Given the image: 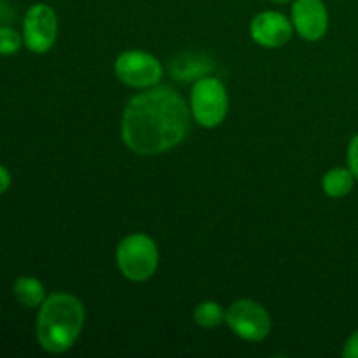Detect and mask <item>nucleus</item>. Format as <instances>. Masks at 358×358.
Wrapping results in <instances>:
<instances>
[{
    "mask_svg": "<svg viewBox=\"0 0 358 358\" xmlns=\"http://www.w3.org/2000/svg\"><path fill=\"white\" fill-rule=\"evenodd\" d=\"M227 93L226 86L217 77H199L191 91V112L196 121L205 128H215L226 119Z\"/></svg>",
    "mask_w": 358,
    "mask_h": 358,
    "instance_id": "20e7f679",
    "label": "nucleus"
},
{
    "mask_svg": "<svg viewBox=\"0 0 358 358\" xmlns=\"http://www.w3.org/2000/svg\"><path fill=\"white\" fill-rule=\"evenodd\" d=\"M84 317V306L76 296L65 292L49 296L38 311V345L49 353H63L70 350L79 339Z\"/></svg>",
    "mask_w": 358,
    "mask_h": 358,
    "instance_id": "f03ea898",
    "label": "nucleus"
},
{
    "mask_svg": "<svg viewBox=\"0 0 358 358\" xmlns=\"http://www.w3.org/2000/svg\"><path fill=\"white\" fill-rule=\"evenodd\" d=\"M292 21L304 41H320L329 28L327 7L322 0H296L292 6Z\"/></svg>",
    "mask_w": 358,
    "mask_h": 358,
    "instance_id": "6e6552de",
    "label": "nucleus"
},
{
    "mask_svg": "<svg viewBox=\"0 0 358 358\" xmlns=\"http://www.w3.org/2000/svg\"><path fill=\"white\" fill-rule=\"evenodd\" d=\"M250 34L252 38L264 48H280L292 37V23L282 13L264 10L254 17Z\"/></svg>",
    "mask_w": 358,
    "mask_h": 358,
    "instance_id": "1a4fd4ad",
    "label": "nucleus"
},
{
    "mask_svg": "<svg viewBox=\"0 0 358 358\" xmlns=\"http://www.w3.org/2000/svg\"><path fill=\"white\" fill-rule=\"evenodd\" d=\"M343 357L345 358H358V331L353 332L345 343L343 348Z\"/></svg>",
    "mask_w": 358,
    "mask_h": 358,
    "instance_id": "dca6fc26",
    "label": "nucleus"
},
{
    "mask_svg": "<svg viewBox=\"0 0 358 358\" xmlns=\"http://www.w3.org/2000/svg\"><path fill=\"white\" fill-rule=\"evenodd\" d=\"M117 266L131 282H145L156 273L159 254L152 238L135 233L126 236L115 252Z\"/></svg>",
    "mask_w": 358,
    "mask_h": 358,
    "instance_id": "7ed1b4c3",
    "label": "nucleus"
},
{
    "mask_svg": "<svg viewBox=\"0 0 358 358\" xmlns=\"http://www.w3.org/2000/svg\"><path fill=\"white\" fill-rule=\"evenodd\" d=\"M226 322L231 331L245 341H262L271 332L269 313L261 304L250 299L234 301L226 311Z\"/></svg>",
    "mask_w": 358,
    "mask_h": 358,
    "instance_id": "39448f33",
    "label": "nucleus"
},
{
    "mask_svg": "<svg viewBox=\"0 0 358 358\" xmlns=\"http://www.w3.org/2000/svg\"><path fill=\"white\" fill-rule=\"evenodd\" d=\"M21 37L16 30L9 27H0V55L9 56L20 51Z\"/></svg>",
    "mask_w": 358,
    "mask_h": 358,
    "instance_id": "4468645a",
    "label": "nucleus"
},
{
    "mask_svg": "<svg viewBox=\"0 0 358 358\" xmlns=\"http://www.w3.org/2000/svg\"><path fill=\"white\" fill-rule=\"evenodd\" d=\"M191 112L184 98L168 86H152L126 105L121 135L128 149L142 156L173 149L187 136Z\"/></svg>",
    "mask_w": 358,
    "mask_h": 358,
    "instance_id": "f257e3e1",
    "label": "nucleus"
},
{
    "mask_svg": "<svg viewBox=\"0 0 358 358\" xmlns=\"http://www.w3.org/2000/svg\"><path fill=\"white\" fill-rule=\"evenodd\" d=\"M14 296L23 306L37 308L45 301L44 285L37 278L31 276H21L14 282Z\"/></svg>",
    "mask_w": 358,
    "mask_h": 358,
    "instance_id": "9b49d317",
    "label": "nucleus"
},
{
    "mask_svg": "<svg viewBox=\"0 0 358 358\" xmlns=\"http://www.w3.org/2000/svg\"><path fill=\"white\" fill-rule=\"evenodd\" d=\"M58 34V17L48 3H35L24 14L23 38L30 51L44 55L52 48Z\"/></svg>",
    "mask_w": 358,
    "mask_h": 358,
    "instance_id": "0eeeda50",
    "label": "nucleus"
},
{
    "mask_svg": "<svg viewBox=\"0 0 358 358\" xmlns=\"http://www.w3.org/2000/svg\"><path fill=\"white\" fill-rule=\"evenodd\" d=\"M194 320L203 329L219 327L226 320V311L215 301H203L194 308Z\"/></svg>",
    "mask_w": 358,
    "mask_h": 358,
    "instance_id": "f8f14e48",
    "label": "nucleus"
},
{
    "mask_svg": "<svg viewBox=\"0 0 358 358\" xmlns=\"http://www.w3.org/2000/svg\"><path fill=\"white\" fill-rule=\"evenodd\" d=\"M212 66L208 65V62H203L199 58H192V56H182L177 62H173L171 65V73L175 77H178V80H189L192 77H205V73Z\"/></svg>",
    "mask_w": 358,
    "mask_h": 358,
    "instance_id": "ddd939ff",
    "label": "nucleus"
},
{
    "mask_svg": "<svg viewBox=\"0 0 358 358\" xmlns=\"http://www.w3.org/2000/svg\"><path fill=\"white\" fill-rule=\"evenodd\" d=\"M9 185H10V173L7 171L6 166L0 164V194H3V192L7 191Z\"/></svg>",
    "mask_w": 358,
    "mask_h": 358,
    "instance_id": "f3484780",
    "label": "nucleus"
},
{
    "mask_svg": "<svg viewBox=\"0 0 358 358\" xmlns=\"http://www.w3.org/2000/svg\"><path fill=\"white\" fill-rule=\"evenodd\" d=\"M348 168L353 171L355 178H358V133L353 136L348 147Z\"/></svg>",
    "mask_w": 358,
    "mask_h": 358,
    "instance_id": "2eb2a0df",
    "label": "nucleus"
},
{
    "mask_svg": "<svg viewBox=\"0 0 358 358\" xmlns=\"http://www.w3.org/2000/svg\"><path fill=\"white\" fill-rule=\"evenodd\" d=\"M322 185L325 194L331 198H345L355 185V175L350 168H332L325 173Z\"/></svg>",
    "mask_w": 358,
    "mask_h": 358,
    "instance_id": "9d476101",
    "label": "nucleus"
},
{
    "mask_svg": "<svg viewBox=\"0 0 358 358\" xmlns=\"http://www.w3.org/2000/svg\"><path fill=\"white\" fill-rule=\"evenodd\" d=\"M273 2H280V3H283V2H289V0H273Z\"/></svg>",
    "mask_w": 358,
    "mask_h": 358,
    "instance_id": "a211bd4d",
    "label": "nucleus"
},
{
    "mask_svg": "<svg viewBox=\"0 0 358 358\" xmlns=\"http://www.w3.org/2000/svg\"><path fill=\"white\" fill-rule=\"evenodd\" d=\"M115 76L129 87L149 90L163 77V65L159 59L145 51H126L115 59Z\"/></svg>",
    "mask_w": 358,
    "mask_h": 358,
    "instance_id": "423d86ee",
    "label": "nucleus"
}]
</instances>
